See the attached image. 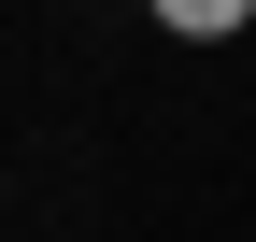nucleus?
<instances>
[{"label":"nucleus","mask_w":256,"mask_h":242,"mask_svg":"<svg viewBox=\"0 0 256 242\" xmlns=\"http://www.w3.org/2000/svg\"><path fill=\"white\" fill-rule=\"evenodd\" d=\"M171 43H228V28H256V0H142Z\"/></svg>","instance_id":"obj_1"},{"label":"nucleus","mask_w":256,"mask_h":242,"mask_svg":"<svg viewBox=\"0 0 256 242\" xmlns=\"http://www.w3.org/2000/svg\"><path fill=\"white\" fill-rule=\"evenodd\" d=\"M0 186H14V171H0Z\"/></svg>","instance_id":"obj_2"}]
</instances>
